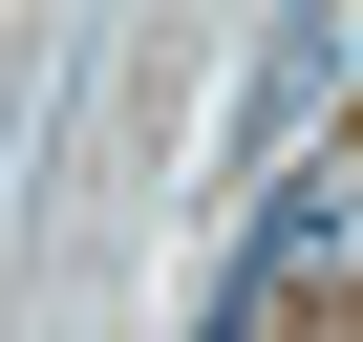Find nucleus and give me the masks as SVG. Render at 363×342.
<instances>
[{"label":"nucleus","mask_w":363,"mask_h":342,"mask_svg":"<svg viewBox=\"0 0 363 342\" xmlns=\"http://www.w3.org/2000/svg\"><path fill=\"white\" fill-rule=\"evenodd\" d=\"M363 65V22H342V0H278V43H257V86H235V171H278L299 128H320V86Z\"/></svg>","instance_id":"nucleus-1"}]
</instances>
